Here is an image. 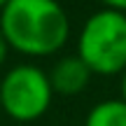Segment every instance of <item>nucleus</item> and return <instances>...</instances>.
Masks as SVG:
<instances>
[{
	"mask_svg": "<svg viewBox=\"0 0 126 126\" xmlns=\"http://www.w3.org/2000/svg\"><path fill=\"white\" fill-rule=\"evenodd\" d=\"M7 2H9V0H0V12H2V7H5Z\"/></svg>",
	"mask_w": 126,
	"mask_h": 126,
	"instance_id": "1a4fd4ad",
	"label": "nucleus"
},
{
	"mask_svg": "<svg viewBox=\"0 0 126 126\" xmlns=\"http://www.w3.org/2000/svg\"><path fill=\"white\" fill-rule=\"evenodd\" d=\"M84 126H126V100L105 98L86 112Z\"/></svg>",
	"mask_w": 126,
	"mask_h": 126,
	"instance_id": "39448f33",
	"label": "nucleus"
},
{
	"mask_svg": "<svg viewBox=\"0 0 126 126\" xmlns=\"http://www.w3.org/2000/svg\"><path fill=\"white\" fill-rule=\"evenodd\" d=\"M0 112H2V110H0Z\"/></svg>",
	"mask_w": 126,
	"mask_h": 126,
	"instance_id": "9d476101",
	"label": "nucleus"
},
{
	"mask_svg": "<svg viewBox=\"0 0 126 126\" xmlns=\"http://www.w3.org/2000/svg\"><path fill=\"white\" fill-rule=\"evenodd\" d=\"M9 45H7V40H5V35H2V31H0V72L5 70V65H7V56H9Z\"/></svg>",
	"mask_w": 126,
	"mask_h": 126,
	"instance_id": "423d86ee",
	"label": "nucleus"
},
{
	"mask_svg": "<svg viewBox=\"0 0 126 126\" xmlns=\"http://www.w3.org/2000/svg\"><path fill=\"white\" fill-rule=\"evenodd\" d=\"M54 98L49 72L31 61L7 68L0 77V110L12 122H40L49 112Z\"/></svg>",
	"mask_w": 126,
	"mask_h": 126,
	"instance_id": "7ed1b4c3",
	"label": "nucleus"
},
{
	"mask_svg": "<svg viewBox=\"0 0 126 126\" xmlns=\"http://www.w3.org/2000/svg\"><path fill=\"white\" fill-rule=\"evenodd\" d=\"M91 79H94V72L77 54L59 56L49 70V82L54 94L65 96V98H72V96H79L82 91H86Z\"/></svg>",
	"mask_w": 126,
	"mask_h": 126,
	"instance_id": "20e7f679",
	"label": "nucleus"
},
{
	"mask_svg": "<svg viewBox=\"0 0 126 126\" xmlns=\"http://www.w3.org/2000/svg\"><path fill=\"white\" fill-rule=\"evenodd\" d=\"M100 7H112L119 9V12H126V0H98Z\"/></svg>",
	"mask_w": 126,
	"mask_h": 126,
	"instance_id": "0eeeda50",
	"label": "nucleus"
},
{
	"mask_svg": "<svg viewBox=\"0 0 126 126\" xmlns=\"http://www.w3.org/2000/svg\"><path fill=\"white\" fill-rule=\"evenodd\" d=\"M119 79H122V96H119V98H122V100H126V70L122 72V75H119Z\"/></svg>",
	"mask_w": 126,
	"mask_h": 126,
	"instance_id": "6e6552de",
	"label": "nucleus"
},
{
	"mask_svg": "<svg viewBox=\"0 0 126 126\" xmlns=\"http://www.w3.org/2000/svg\"><path fill=\"white\" fill-rule=\"evenodd\" d=\"M94 77H117L126 70V12L98 7L84 19L75 42Z\"/></svg>",
	"mask_w": 126,
	"mask_h": 126,
	"instance_id": "f03ea898",
	"label": "nucleus"
},
{
	"mask_svg": "<svg viewBox=\"0 0 126 126\" xmlns=\"http://www.w3.org/2000/svg\"><path fill=\"white\" fill-rule=\"evenodd\" d=\"M9 49L26 59L56 56L70 40V16L59 0H9L0 12Z\"/></svg>",
	"mask_w": 126,
	"mask_h": 126,
	"instance_id": "f257e3e1",
	"label": "nucleus"
}]
</instances>
